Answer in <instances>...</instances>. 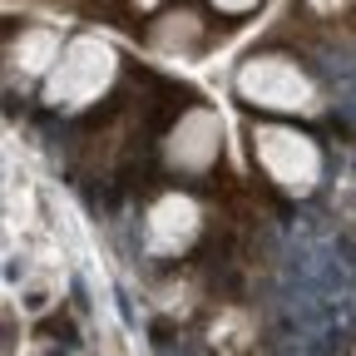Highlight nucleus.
Segmentation results:
<instances>
[{"mask_svg": "<svg viewBox=\"0 0 356 356\" xmlns=\"http://www.w3.org/2000/svg\"><path fill=\"white\" fill-rule=\"evenodd\" d=\"M233 89H238L243 104L267 109V114H292V119L322 114V89H317V79L307 74V65L297 55H277V50L248 55Z\"/></svg>", "mask_w": 356, "mask_h": 356, "instance_id": "f257e3e1", "label": "nucleus"}, {"mask_svg": "<svg viewBox=\"0 0 356 356\" xmlns=\"http://www.w3.org/2000/svg\"><path fill=\"white\" fill-rule=\"evenodd\" d=\"M248 149H252L257 173L273 188H282L292 198H307L312 188H317V178H322V144L312 139L307 129H297V124H252Z\"/></svg>", "mask_w": 356, "mask_h": 356, "instance_id": "f03ea898", "label": "nucleus"}, {"mask_svg": "<svg viewBox=\"0 0 356 356\" xmlns=\"http://www.w3.org/2000/svg\"><path fill=\"white\" fill-rule=\"evenodd\" d=\"M114 70H119V60H114L109 44L99 35H79V40L65 44L60 65L44 79V104L50 109H79L89 99H99L114 79Z\"/></svg>", "mask_w": 356, "mask_h": 356, "instance_id": "7ed1b4c3", "label": "nucleus"}, {"mask_svg": "<svg viewBox=\"0 0 356 356\" xmlns=\"http://www.w3.org/2000/svg\"><path fill=\"white\" fill-rule=\"evenodd\" d=\"M222 159V119L203 104L178 109L168 124V139H163V163L168 173H184V178H203L213 173Z\"/></svg>", "mask_w": 356, "mask_h": 356, "instance_id": "20e7f679", "label": "nucleus"}, {"mask_svg": "<svg viewBox=\"0 0 356 356\" xmlns=\"http://www.w3.org/2000/svg\"><path fill=\"white\" fill-rule=\"evenodd\" d=\"M203 233V213L188 193H163L154 198L149 218H144V243L154 257H184Z\"/></svg>", "mask_w": 356, "mask_h": 356, "instance_id": "39448f33", "label": "nucleus"}, {"mask_svg": "<svg viewBox=\"0 0 356 356\" xmlns=\"http://www.w3.org/2000/svg\"><path fill=\"white\" fill-rule=\"evenodd\" d=\"M203 40H208V25H203V15L188 10V6L163 10V15L149 25V44H154L159 55H198Z\"/></svg>", "mask_w": 356, "mask_h": 356, "instance_id": "423d86ee", "label": "nucleus"}, {"mask_svg": "<svg viewBox=\"0 0 356 356\" xmlns=\"http://www.w3.org/2000/svg\"><path fill=\"white\" fill-rule=\"evenodd\" d=\"M15 60H20V70H30V74H44L50 65H60V35H55V30H44V25H35V30H20Z\"/></svg>", "mask_w": 356, "mask_h": 356, "instance_id": "0eeeda50", "label": "nucleus"}, {"mask_svg": "<svg viewBox=\"0 0 356 356\" xmlns=\"http://www.w3.org/2000/svg\"><path fill=\"white\" fill-rule=\"evenodd\" d=\"M248 346H252V322H248V312L228 307V312L213 322V356H243Z\"/></svg>", "mask_w": 356, "mask_h": 356, "instance_id": "6e6552de", "label": "nucleus"}, {"mask_svg": "<svg viewBox=\"0 0 356 356\" xmlns=\"http://www.w3.org/2000/svg\"><path fill=\"white\" fill-rule=\"evenodd\" d=\"M208 6H213L218 15H248V10L262 6V0H208Z\"/></svg>", "mask_w": 356, "mask_h": 356, "instance_id": "1a4fd4ad", "label": "nucleus"}, {"mask_svg": "<svg viewBox=\"0 0 356 356\" xmlns=\"http://www.w3.org/2000/svg\"><path fill=\"white\" fill-rule=\"evenodd\" d=\"M134 6H159V0H134Z\"/></svg>", "mask_w": 356, "mask_h": 356, "instance_id": "9d476101", "label": "nucleus"}]
</instances>
